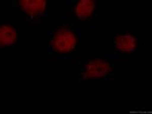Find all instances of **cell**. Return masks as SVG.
<instances>
[{
    "mask_svg": "<svg viewBox=\"0 0 152 114\" xmlns=\"http://www.w3.org/2000/svg\"><path fill=\"white\" fill-rule=\"evenodd\" d=\"M77 45V36L69 28H60L51 38V45L56 52L67 54L72 52Z\"/></svg>",
    "mask_w": 152,
    "mask_h": 114,
    "instance_id": "cell-1",
    "label": "cell"
},
{
    "mask_svg": "<svg viewBox=\"0 0 152 114\" xmlns=\"http://www.w3.org/2000/svg\"><path fill=\"white\" fill-rule=\"evenodd\" d=\"M111 71V64L102 60H94L86 64L83 76L87 79H99L107 76Z\"/></svg>",
    "mask_w": 152,
    "mask_h": 114,
    "instance_id": "cell-2",
    "label": "cell"
},
{
    "mask_svg": "<svg viewBox=\"0 0 152 114\" xmlns=\"http://www.w3.org/2000/svg\"><path fill=\"white\" fill-rule=\"evenodd\" d=\"M18 5L28 15L35 17L43 13L46 9L45 0H20Z\"/></svg>",
    "mask_w": 152,
    "mask_h": 114,
    "instance_id": "cell-3",
    "label": "cell"
},
{
    "mask_svg": "<svg viewBox=\"0 0 152 114\" xmlns=\"http://www.w3.org/2000/svg\"><path fill=\"white\" fill-rule=\"evenodd\" d=\"M18 32L11 24H2L0 28V45L9 47L16 43Z\"/></svg>",
    "mask_w": 152,
    "mask_h": 114,
    "instance_id": "cell-4",
    "label": "cell"
},
{
    "mask_svg": "<svg viewBox=\"0 0 152 114\" xmlns=\"http://www.w3.org/2000/svg\"><path fill=\"white\" fill-rule=\"evenodd\" d=\"M115 45L121 52L131 53L137 48V38L130 35H120L115 40Z\"/></svg>",
    "mask_w": 152,
    "mask_h": 114,
    "instance_id": "cell-5",
    "label": "cell"
},
{
    "mask_svg": "<svg viewBox=\"0 0 152 114\" xmlns=\"http://www.w3.org/2000/svg\"><path fill=\"white\" fill-rule=\"evenodd\" d=\"M94 1L92 0H80L75 7V14L79 19H86L94 10Z\"/></svg>",
    "mask_w": 152,
    "mask_h": 114,
    "instance_id": "cell-6",
    "label": "cell"
}]
</instances>
